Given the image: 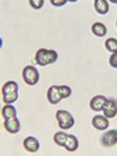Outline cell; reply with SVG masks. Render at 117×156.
I'll list each match as a JSON object with an SVG mask.
<instances>
[{"instance_id": "cell-1", "label": "cell", "mask_w": 117, "mask_h": 156, "mask_svg": "<svg viewBox=\"0 0 117 156\" xmlns=\"http://www.w3.org/2000/svg\"><path fill=\"white\" fill-rule=\"evenodd\" d=\"M58 58V53L55 50H48V48H39L34 56V62L39 66H47L55 64Z\"/></svg>"}, {"instance_id": "cell-2", "label": "cell", "mask_w": 117, "mask_h": 156, "mask_svg": "<svg viewBox=\"0 0 117 156\" xmlns=\"http://www.w3.org/2000/svg\"><path fill=\"white\" fill-rule=\"evenodd\" d=\"M55 117H56L58 128H60L61 130H69V129L73 128V125L76 124V119L73 117V115L69 111L58 109V111H56Z\"/></svg>"}, {"instance_id": "cell-3", "label": "cell", "mask_w": 117, "mask_h": 156, "mask_svg": "<svg viewBox=\"0 0 117 156\" xmlns=\"http://www.w3.org/2000/svg\"><path fill=\"white\" fill-rule=\"evenodd\" d=\"M39 78H41L39 70L34 65H26L22 69V80H23V82H25L26 85L35 86L39 82Z\"/></svg>"}, {"instance_id": "cell-4", "label": "cell", "mask_w": 117, "mask_h": 156, "mask_svg": "<svg viewBox=\"0 0 117 156\" xmlns=\"http://www.w3.org/2000/svg\"><path fill=\"white\" fill-rule=\"evenodd\" d=\"M100 144L103 147H113L117 144V129H107L100 135Z\"/></svg>"}, {"instance_id": "cell-5", "label": "cell", "mask_w": 117, "mask_h": 156, "mask_svg": "<svg viewBox=\"0 0 117 156\" xmlns=\"http://www.w3.org/2000/svg\"><path fill=\"white\" fill-rule=\"evenodd\" d=\"M103 115L108 119H113L117 116V99L116 98H107L104 107H103Z\"/></svg>"}, {"instance_id": "cell-6", "label": "cell", "mask_w": 117, "mask_h": 156, "mask_svg": "<svg viewBox=\"0 0 117 156\" xmlns=\"http://www.w3.org/2000/svg\"><path fill=\"white\" fill-rule=\"evenodd\" d=\"M91 125L94 126V129L99 131H104L108 129L109 126V119L105 117L104 115H95L91 120Z\"/></svg>"}, {"instance_id": "cell-7", "label": "cell", "mask_w": 117, "mask_h": 156, "mask_svg": "<svg viewBox=\"0 0 117 156\" xmlns=\"http://www.w3.org/2000/svg\"><path fill=\"white\" fill-rule=\"evenodd\" d=\"M47 100H48V103L52 104V105H56L62 100V98L60 95V91H58V85H52V86L48 87Z\"/></svg>"}, {"instance_id": "cell-8", "label": "cell", "mask_w": 117, "mask_h": 156, "mask_svg": "<svg viewBox=\"0 0 117 156\" xmlns=\"http://www.w3.org/2000/svg\"><path fill=\"white\" fill-rule=\"evenodd\" d=\"M3 126L5 131H8L9 134H17L20 130H21V122L17 117H12V119H7L4 120Z\"/></svg>"}, {"instance_id": "cell-9", "label": "cell", "mask_w": 117, "mask_h": 156, "mask_svg": "<svg viewBox=\"0 0 117 156\" xmlns=\"http://www.w3.org/2000/svg\"><path fill=\"white\" fill-rule=\"evenodd\" d=\"M23 148H25L27 152H31V154H35L39 151V147H41V143L39 140L33 135H27L25 139H23Z\"/></svg>"}, {"instance_id": "cell-10", "label": "cell", "mask_w": 117, "mask_h": 156, "mask_svg": "<svg viewBox=\"0 0 117 156\" xmlns=\"http://www.w3.org/2000/svg\"><path fill=\"white\" fill-rule=\"evenodd\" d=\"M105 100H107V96H104V95H95V96H92L91 100H90V108H91V111L96 112V113H98V112H101V111H103Z\"/></svg>"}, {"instance_id": "cell-11", "label": "cell", "mask_w": 117, "mask_h": 156, "mask_svg": "<svg viewBox=\"0 0 117 156\" xmlns=\"http://www.w3.org/2000/svg\"><path fill=\"white\" fill-rule=\"evenodd\" d=\"M94 8L98 14L104 16L109 12V2L108 0H94Z\"/></svg>"}, {"instance_id": "cell-12", "label": "cell", "mask_w": 117, "mask_h": 156, "mask_svg": "<svg viewBox=\"0 0 117 156\" xmlns=\"http://www.w3.org/2000/svg\"><path fill=\"white\" fill-rule=\"evenodd\" d=\"M78 147H80V142H78L77 136L73 135V134H68L64 148L68 151V152H74V151L78 150Z\"/></svg>"}, {"instance_id": "cell-13", "label": "cell", "mask_w": 117, "mask_h": 156, "mask_svg": "<svg viewBox=\"0 0 117 156\" xmlns=\"http://www.w3.org/2000/svg\"><path fill=\"white\" fill-rule=\"evenodd\" d=\"M91 31L95 37L98 38H103L107 35V26L103 22H94L91 25Z\"/></svg>"}, {"instance_id": "cell-14", "label": "cell", "mask_w": 117, "mask_h": 156, "mask_svg": "<svg viewBox=\"0 0 117 156\" xmlns=\"http://www.w3.org/2000/svg\"><path fill=\"white\" fill-rule=\"evenodd\" d=\"M2 117L4 120L12 119V117H17V109L13 104H4L2 108Z\"/></svg>"}, {"instance_id": "cell-15", "label": "cell", "mask_w": 117, "mask_h": 156, "mask_svg": "<svg viewBox=\"0 0 117 156\" xmlns=\"http://www.w3.org/2000/svg\"><path fill=\"white\" fill-rule=\"evenodd\" d=\"M66 138H68V134L65 133V130H60V131H56L55 135H53V142H55V144L60 146V147H64Z\"/></svg>"}, {"instance_id": "cell-16", "label": "cell", "mask_w": 117, "mask_h": 156, "mask_svg": "<svg viewBox=\"0 0 117 156\" xmlns=\"http://www.w3.org/2000/svg\"><path fill=\"white\" fill-rule=\"evenodd\" d=\"M18 83L16 81H7L2 87V94H7V92H18Z\"/></svg>"}, {"instance_id": "cell-17", "label": "cell", "mask_w": 117, "mask_h": 156, "mask_svg": "<svg viewBox=\"0 0 117 156\" xmlns=\"http://www.w3.org/2000/svg\"><path fill=\"white\" fill-rule=\"evenodd\" d=\"M104 47L107 48L108 52H117V39L116 38H107L104 42Z\"/></svg>"}, {"instance_id": "cell-18", "label": "cell", "mask_w": 117, "mask_h": 156, "mask_svg": "<svg viewBox=\"0 0 117 156\" xmlns=\"http://www.w3.org/2000/svg\"><path fill=\"white\" fill-rule=\"evenodd\" d=\"M3 95V103L4 104H13L18 99V92H7Z\"/></svg>"}, {"instance_id": "cell-19", "label": "cell", "mask_w": 117, "mask_h": 156, "mask_svg": "<svg viewBox=\"0 0 117 156\" xmlns=\"http://www.w3.org/2000/svg\"><path fill=\"white\" fill-rule=\"evenodd\" d=\"M58 91H60V95L62 99H68L72 95V89L66 85H58Z\"/></svg>"}, {"instance_id": "cell-20", "label": "cell", "mask_w": 117, "mask_h": 156, "mask_svg": "<svg viewBox=\"0 0 117 156\" xmlns=\"http://www.w3.org/2000/svg\"><path fill=\"white\" fill-rule=\"evenodd\" d=\"M29 5H30L34 11H39L44 5V0H29Z\"/></svg>"}, {"instance_id": "cell-21", "label": "cell", "mask_w": 117, "mask_h": 156, "mask_svg": "<svg viewBox=\"0 0 117 156\" xmlns=\"http://www.w3.org/2000/svg\"><path fill=\"white\" fill-rule=\"evenodd\" d=\"M109 65L112 68H115V69H117V52H113L112 55L109 56Z\"/></svg>"}, {"instance_id": "cell-22", "label": "cell", "mask_w": 117, "mask_h": 156, "mask_svg": "<svg viewBox=\"0 0 117 156\" xmlns=\"http://www.w3.org/2000/svg\"><path fill=\"white\" fill-rule=\"evenodd\" d=\"M50 3L55 8H60V7H64L68 2H66V0H50Z\"/></svg>"}, {"instance_id": "cell-23", "label": "cell", "mask_w": 117, "mask_h": 156, "mask_svg": "<svg viewBox=\"0 0 117 156\" xmlns=\"http://www.w3.org/2000/svg\"><path fill=\"white\" fill-rule=\"evenodd\" d=\"M66 2H68V3H77L78 0H66Z\"/></svg>"}, {"instance_id": "cell-24", "label": "cell", "mask_w": 117, "mask_h": 156, "mask_svg": "<svg viewBox=\"0 0 117 156\" xmlns=\"http://www.w3.org/2000/svg\"><path fill=\"white\" fill-rule=\"evenodd\" d=\"M109 3H113V4H117V0H108Z\"/></svg>"}, {"instance_id": "cell-25", "label": "cell", "mask_w": 117, "mask_h": 156, "mask_svg": "<svg viewBox=\"0 0 117 156\" xmlns=\"http://www.w3.org/2000/svg\"><path fill=\"white\" fill-rule=\"evenodd\" d=\"M116 27H117V20H116Z\"/></svg>"}]
</instances>
